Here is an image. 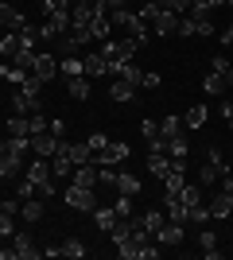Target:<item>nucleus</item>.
<instances>
[{
  "label": "nucleus",
  "instance_id": "1",
  "mask_svg": "<svg viewBox=\"0 0 233 260\" xmlns=\"http://www.w3.org/2000/svg\"><path fill=\"white\" fill-rule=\"evenodd\" d=\"M66 206H70V210H86V214H93V206H97L93 186H78V183H70V186H66Z\"/></svg>",
  "mask_w": 233,
  "mask_h": 260
},
{
  "label": "nucleus",
  "instance_id": "2",
  "mask_svg": "<svg viewBox=\"0 0 233 260\" xmlns=\"http://www.w3.org/2000/svg\"><path fill=\"white\" fill-rule=\"evenodd\" d=\"M128 155H132V152H128V144H124V140H109L97 155H93V163H97V167H113V163H124Z\"/></svg>",
  "mask_w": 233,
  "mask_h": 260
},
{
  "label": "nucleus",
  "instance_id": "3",
  "mask_svg": "<svg viewBox=\"0 0 233 260\" xmlns=\"http://www.w3.org/2000/svg\"><path fill=\"white\" fill-rule=\"evenodd\" d=\"M31 74L39 78V82H51V78L58 74V62L51 51H35V62H31Z\"/></svg>",
  "mask_w": 233,
  "mask_h": 260
},
{
  "label": "nucleus",
  "instance_id": "4",
  "mask_svg": "<svg viewBox=\"0 0 233 260\" xmlns=\"http://www.w3.org/2000/svg\"><path fill=\"white\" fill-rule=\"evenodd\" d=\"M20 163H23V155H16L8 148V140L0 144V179H16L20 175Z\"/></svg>",
  "mask_w": 233,
  "mask_h": 260
},
{
  "label": "nucleus",
  "instance_id": "5",
  "mask_svg": "<svg viewBox=\"0 0 233 260\" xmlns=\"http://www.w3.org/2000/svg\"><path fill=\"white\" fill-rule=\"evenodd\" d=\"M62 140H66V136H62ZM62 140H58L55 132L47 128V132H39V136H31V152H35V155H47V159H51V155L58 152V144H62Z\"/></svg>",
  "mask_w": 233,
  "mask_h": 260
},
{
  "label": "nucleus",
  "instance_id": "6",
  "mask_svg": "<svg viewBox=\"0 0 233 260\" xmlns=\"http://www.w3.org/2000/svg\"><path fill=\"white\" fill-rule=\"evenodd\" d=\"M148 27H152L155 35H175V27H179V16L175 12H167V8H159L152 16V20H148Z\"/></svg>",
  "mask_w": 233,
  "mask_h": 260
},
{
  "label": "nucleus",
  "instance_id": "7",
  "mask_svg": "<svg viewBox=\"0 0 233 260\" xmlns=\"http://www.w3.org/2000/svg\"><path fill=\"white\" fill-rule=\"evenodd\" d=\"M12 249H16V260H35L43 256V249H35V241L27 233H12Z\"/></svg>",
  "mask_w": 233,
  "mask_h": 260
},
{
  "label": "nucleus",
  "instance_id": "8",
  "mask_svg": "<svg viewBox=\"0 0 233 260\" xmlns=\"http://www.w3.org/2000/svg\"><path fill=\"white\" fill-rule=\"evenodd\" d=\"M23 179H31L35 186L51 183V179H55V171H51V163H47V155H39L35 163H27V175H23Z\"/></svg>",
  "mask_w": 233,
  "mask_h": 260
},
{
  "label": "nucleus",
  "instance_id": "9",
  "mask_svg": "<svg viewBox=\"0 0 233 260\" xmlns=\"http://www.w3.org/2000/svg\"><path fill=\"white\" fill-rule=\"evenodd\" d=\"M82 70H86V78H101V74H109V62H105V54L93 51L82 58Z\"/></svg>",
  "mask_w": 233,
  "mask_h": 260
},
{
  "label": "nucleus",
  "instance_id": "10",
  "mask_svg": "<svg viewBox=\"0 0 233 260\" xmlns=\"http://www.w3.org/2000/svg\"><path fill=\"white\" fill-rule=\"evenodd\" d=\"M58 152H66L70 159H74V167H78V163H89V159H93V152H89V144H86V140H82V144L62 140V144H58Z\"/></svg>",
  "mask_w": 233,
  "mask_h": 260
},
{
  "label": "nucleus",
  "instance_id": "11",
  "mask_svg": "<svg viewBox=\"0 0 233 260\" xmlns=\"http://www.w3.org/2000/svg\"><path fill=\"white\" fill-rule=\"evenodd\" d=\"M155 237H159V245H183V221H163Z\"/></svg>",
  "mask_w": 233,
  "mask_h": 260
},
{
  "label": "nucleus",
  "instance_id": "12",
  "mask_svg": "<svg viewBox=\"0 0 233 260\" xmlns=\"http://www.w3.org/2000/svg\"><path fill=\"white\" fill-rule=\"evenodd\" d=\"M113 190H117V194H132V198H136L144 186H140V179H136V175L121 171V175H117V183H113Z\"/></svg>",
  "mask_w": 233,
  "mask_h": 260
},
{
  "label": "nucleus",
  "instance_id": "13",
  "mask_svg": "<svg viewBox=\"0 0 233 260\" xmlns=\"http://www.w3.org/2000/svg\"><path fill=\"white\" fill-rule=\"evenodd\" d=\"M51 171H55V179H70L74 175V159L66 152H55L51 155Z\"/></svg>",
  "mask_w": 233,
  "mask_h": 260
},
{
  "label": "nucleus",
  "instance_id": "14",
  "mask_svg": "<svg viewBox=\"0 0 233 260\" xmlns=\"http://www.w3.org/2000/svg\"><path fill=\"white\" fill-rule=\"evenodd\" d=\"M187 152H190V140H187V136H183V132L167 140V155H171V159H175V163H183V159H187Z\"/></svg>",
  "mask_w": 233,
  "mask_h": 260
},
{
  "label": "nucleus",
  "instance_id": "15",
  "mask_svg": "<svg viewBox=\"0 0 233 260\" xmlns=\"http://www.w3.org/2000/svg\"><path fill=\"white\" fill-rule=\"evenodd\" d=\"M225 175H229V171H225V167H214L210 159H206V163H202V167H198V179H202V183H206V186H218V183H222V179H225Z\"/></svg>",
  "mask_w": 233,
  "mask_h": 260
},
{
  "label": "nucleus",
  "instance_id": "16",
  "mask_svg": "<svg viewBox=\"0 0 233 260\" xmlns=\"http://www.w3.org/2000/svg\"><path fill=\"white\" fill-rule=\"evenodd\" d=\"M43 202H47V198H23V202H20L23 221H39V217H43Z\"/></svg>",
  "mask_w": 233,
  "mask_h": 260
},
{
  "label": "nucleus",
  "instance_id": "17",
  "mask_svg": "<svg viewBox=\"0 0 233 260\" xmlns=\"http://www.w3.org/2000/svg\"><path fill=\"white\" fill-rule=\"evenodd\" d=\"M229 210H233V194L218 190V194L210 198V214H214V217H229Z\"/></svg>",
  "mask_w": 233,
  "mask_h": 260
},
{
  "label": "nucleus",
  "instance_id": "18",
  "mask_svg": "<svg viewBox=\"0 0 233 260\" xmlns=\"http://www.w3.org/2000/svg\"><path fill=\"white\" fill-rule=\"evenodd\" d=\"M109 93H113V101H121V105H124V101L136 98V86H132V82H124V78H113V89H109Z\"/></svg>",
  "mask_w": 233,
  "mask_h": 260
},
{
  "label": "nucleus",
  "instance_id": "19",
  "mask_svg": "<svg viewBox=\"0 0 233 260\" xmlns=\"http://www.w3.org/2000/svg\"><path fill=\"white\" fill-rule=\"evenodd\" d=\"M66 93H70V98H78V101H86V98H89V82H86V74L66 78Z\"/></svg>",
  "mask_w": 233,
  "mask_h": 260
},
{
  "label": "nucleus",
  "instance_id": "20",
  "mask_svg": "<svg viewBox=\"0 0 233 260\" xmlns=\"http://www.w3.org/2000/svg\"><path fill=\"white\" fill-rule=\"evenodd\" d=\"M93 221H97V229L109 233V229L117 225V210H113V206H93Z\"/></svg>",
  "mask_w": 233,
  "mask_h": 260
},
{
  "label": "nucleus",
  "instance_id": "21",
  "mask_svg": "<svg viewBox=\"0 0 233 260\" xmlns=\"http://www.w3.org/2000/svg\"><path fill=\"white\" fill-rule=\"evenodd\" d=\"M58 74H62V78L86 74V70H82V58H78V54H62V58H58Z\"/></svg>",
  "mask_w": 233,
  "mask_h": 260
},
{
  "label": "nucleus",
  "instance_id": "22",
  "mask_svg": "<svg viewBox=\"0 0 233 260\" xmlns=\"http://www.w3.org/2000/svg\"><path fill=\"white\" fill-rule=\"evenodd\" d=\"M16 51H20V31H8L4 39H0V58H4V62H12V58H16Z\"/></svg>",
  "mask_w": 233,
  "mask_h": 260
},
{
  "label": "nucleus",
  "instance_id": "23",
  "mask_svg": "<svg viewBox=\"0 0 233 260\" xmlns=\"http://www.w3.org/2000/svg\"><path fill=\"white\" fill-rule=\"evenodd\" d=\"M136 221H140V225H144L148 233H152V237H155V233H159V225H163V221H167V214H159V210H148V214H140V217H136Z\"/></svg>",
  "mask_w": 233,
  "mask_h": 260
},
{
  "label": "nucleus",
  "instance_id": "24",
  "mask_svg": "<svg viewBox=\"0 0 233 260\" xmlns=\"http://www.w3.org/2000/svg\"><path fill=\"white\" fill-rule=\"evenodd\" d=\"M148 171H152L155 179L163 183V179H167V171H171V155H152V159H148Z\"/></svg>",
  "mask_w": 233,
  "mask_h": 260
},
{
  "label": "nucleus",
  "instance_id": "25",
  "mask_svg": "<svg viewBox=\"0 0 233 260\" xmlns=\"http://www.w3.org/2000/svg\"><path fill=\"white\" fill-rule=\"evenodd\" d=\"M206 117H210V113H206V105H190L187 117H183V124H187V128H202V124H206Z\"/></svg>",
  "mask_w": 233,
  "mask_h": 260
},
{
  "label": "nucleus",
  "instance_id": "26",
  "mask_svg": "<svg viewBox=\"0 0 233 260\" xmlns=\"http://www.w3.org/2000/svg\"><path fill=\"white\" fill-rule=\"evenodd\" d=\"M117 78H124V82H132V86L140 89V82H144V70H140L136 62H124L121 70H117Z\"/></svg>",
  "mask_w": 233,
  "mask_h": 260
},
{
  "label": "nucleus",
  "instance_id": "27",
  "mask_svg": "<svg viewBox=\"0 0 233 260\" xmlns=\"http://www.w3.org/2000/svg\"><path fill=\"white\" fill-rule=\"evenodd\" d=\"M58 252H62V256H74V260H82V256H86V245H82L78 237H66L62 245H58Z\"/></svg>",
  "mask_w": 233,
  "mask_h": 260
},
{
  "label": "nucleus",
  "instance_id": "28",
  "mask_svg": "<svg viewBox=\"0 0 233 260\" xmlns=\"http://www.w3.org/2000/svg\"><path fill=\"white\" fill-rule=\"evenodd\" d=\"M179 202H183V210L198 206V202H202V190H198V186H187V183H183V190H179Z\"/></svg>",
  "mask_w": 233,
  "mask_h": 260
},
{
  "label": "nucleus",
  "instance_id": "29",
  "mask_svg": "<svg viewBox=\"0 0 233 260\" xmlns=\"http://www.w3.org/2000/svg\"><path fill=\"white\" fill-rule=\"evenodd\" d=\"M47 124H51V120L43 117V109H39V113H27V136H39V132H47Z\"/></svg>",
  "mask_w": 233,
  "mask_h": 260
},
{
  "label": "nucleus",
  "instance_id": "30",
  "mask_svg": "<svg viewBox=\"0 0 233 260\" xmlns=\"http://www.w3.org/2000/svg\"><path fill=\"white\" fill-rule=\"evenodd\" d=\"M0 78H8V82L23 86V78H27V70H20V66H12V62H0Z\"/></svg>",
  "mask_w": 233,
  "mask_h": 260
},
{
  "label": "nucleus",
  "instance_id": "31",
  "mask_svg": "<svg viewBox=\"0 0 233 260\" xmlns=\"http://www.w3.org/2000/svg\"><path fill=\"white\" fill-rule=\"evenodd\" d=\"M179 124H183V120H179V117H163V120H159V136H163V140H171V136H179V132H183V128H179Z\"/></svg>",
  "mask_w": 233,
  "mask_h": 260
},
{
  "label": "nucleus",
  "instance_id": "32",
  "mask_svg": "<svg viewBox=\"0 0 233 260\" xmlns=\"http://www.w3.org/2000/svg\"><path fill=\"white\" fill-rule=\"evenodd\" d=\"M113 210H117V217H132V194H117Z\"/></svg>",
  "mask_w": 233,
  "mask_h": 260
},
{
  "label": "nucleus",
  "instance_id": "33",
  "mask_svg": "<svg viewBox=\"0 0 233 260\" xmlns=\"http://www.w3.org/2000/svg\"><path fill=\"white\" fill-rule=\"evenodd\" d=\"M187 221H194V225H206V221H210V210L198 202V206H190V210H187Z\"/></svg>",
  "mask_w": 233,
  "mask_h": 260
},
{
  "label": "nucleus",
  "instance_id": "34",
  "mask_svg": "<svg viewBox=\"0 0 233 260\" xmlns=\"http://www.w3.org/2000/svg\"><path fill=\"white\" fill-rule=\"evenodd\" d=\"M8 136H27V117H20V113H16V117L8 120Z\"/></svg>",
  "mask_w": 233,
  "mask_h": 260
},
{
  "label": "nucleus",
  "instance_id": "35",
  "mask_svg": "<svg viewBox=\"0 0 233 260\" xmlns=\"http://www.w3.org/2000/svg\"><path fill=\"white\" fill-rule=\"evenodd\" d=\"M86 144H89V152L97 155L101 148H105V144H109V136H105V132H89V136H86Z\"/></svg>",
  "mask_w": 233,
  "mask_h": 260
},
{
  "label": "nucleus",
  "instance_id": "36",
  "mask_svg": "<svg viewBox=\"0 0 233 260\" xmlns=\"http://www.w3.org/2000/svg\"><path fill=\"white\" fill-rule=\"evenodd\" d=\"M16 214H8V210H0V237H12L16 233V221H12Z\"/></svg>",
  "mask_w": 233,
  "mask_h": 260
},
{
  "label": "nucleus",
  "instance_id": "37",
  "mask_svg": "<svg viewBox=\"0 0 233 260\" xmlns=\"http://www.w3.org/2000/svg\"><path fill=\"white\" fill-rule=\"evenodd\" d=\"M159 4H163L167 12H175V16H187L190 12V0H159Z\"/></svg>",
  "mask_w": 233,
  "mask_h": 260
},
{
  "label": "nucleus",
  "instance_id": "38",
  "mask_svg": "<svg viewBox=\"0 0 233 260\" xmlns=\"http://www.w3.org/2000/svg\"><path fill=\"white\" fill-rule=\"evenodd\" d=\"M35 194H39V186H35L31 179H23V183L16 186V198H20V202H23V198H35Z\"/></svg>",
  "mask_w": 233,
  "mask_h": 260
},
{
  "label": "nucleus",
  "instance_id": "39",
  "mask_svg": "<svg viewBox=\"0 0 233 260\" xmlns=\"http://www.w3.org/2000/svg\"><path fill=\"white\" fill-rule=\"evenodd\" d=\"M12 20H16V8L8 0H0V27H12Z\"/></svg>",
  "mask_w": 233,
  "mask_h": 260
},
{
  "label": "nucleus",
  "instance_id": "40",
  "mask_svg": "<svg viewBox=\"0 0 233 260\" xmlns=\"http://www.w3.org/2000/svg\"><path fill=\"white\" fill-rule=\"evenodd\" d=\"M198 245H202V252L218 249V237H214V229H202V233H198Z\"/></svg>",
  "mask_w": 233,
  "mask_h": 260
},
{
  "label": "nucleus",
  "instance_id": "41",
  "mask_svg": "<svg viewBox=\"0 0 233 260\" xmlns=\"http://www.w3.org/2000/svg\"><path fill=\"white\" fill-rule=\"evenodd\" d=\"M97 183L101 186H113V183H117V171H113V167H97Z\"/></svg>",
  "mask_w": 233,
  "mask_h": 260
},
{
  "label": "nucleus",
  "instance_id": "42",
  "mask_svg": "<svg viewBox=\"0 0 233 260\" xmlns=\"http://www.w3.org/2000/svg\"><path fill=\"white\" fill-rule=\"evenodd\" d=\"M140 132H144V140H155V136H159V120H144Z\"/></svg>",
  "mask_w": 233,
  "mask_h": 260
},
{
  "label": "nucleus",
  "instance_id": "43",
  "mask_svg": "<svg viewBox=\"0 0 233 260\" xmlns=\"http://www.w3.org/2000/svg\"><path fill=\"white\" fill-rule=\"evenodd\" d=\"M47 128H51V132L58 136V140H62V136H66V120H62V117H55L51 124H47Z\"/></svg>",
  "mask_w": 233,
  "mask_h": 260
},
{
  "label": "nucleus",
  "instance_id": "44",
  "mask_svg": "<svg viewBox=\"0 0 233 260\" xmlns=\"http://www.w3.org/2000/svg\"><path fill=\"white\" fill-rule=\"evenodd\" d=\"M159 82H163V78H159V74H152V70H144V82H140V86H144V89H155V86H159Z\"/></svg>",
  "mask_w": 233,
  "mask_h": 260
},
{
  "label": "nucleus",
  "instance_id": "45",
  "mask_svg": "<svg viewBox=\"0 0 233 260\" xmlns=\"http://www.w3.org/2000/svg\"><path fill=\"white\" fill-rule=\"evenodd\" d=\"M222 117L229 120V132H233V101L229 98H222Z\"/></svg>",
  "mask_w": 233,
  "mask_h": 260
},
{
  "label": "nucleus",
  "instance_id": "46",
  "mask_svg": "<svg viewBox=\"0 0 233 260\" xmlns=\"http://www.w3.org/2000/svg\"><path fill=\"white\" fill-rule=\"evenodd\" d=\"M222 190H225V194H233V171H229V175L222 179Z\"/></svg>",
  "mask_w": 233,
  "mask_h": 260
},
{
  "label": "nucleus",
  "instance_id": "47",
  "mask_svg": "<svg viewBox=\"0 0 233 260\" xmlns=\"http://www.w3.org/2000/svg\"><path fill=\"white\" fill-rule=\"evenodd\" d=\"M233 43V27H225V31H222V47H229Z\"/></svg>",
  "mask_w": 233,
  "mask_h": 260
},
{
  "label": "nucleus",
  "instance_id": "48",
  "mask_svg": "<svg viewBox=\"0 0 233 260\" xmlns=\"http://www.w3.org/2000/svg\"><path fill=\"white\" fill-rule=\"evenodd\" d=\"M218 4H233V0H218Z\"/></svg>",
  "mask_w": 233,
  "mask_h": 260
},
{
  "label": "nucleus",
  "instance_id": "49",
  "mask_svg": "<svg viewBox=\"0 0 233 260\" xmlns=\"http://www.w3.org/2000/svg\"><path fill=\"white\" fill-rule=\"evenodd\" d=\"M214 8H218V0H214Z\"/></svg>",
  "mask_w": 233,
  "mask_h": 260
},
{
  "label": "nucleus",
  "instance_id": "50",
  "mask_svg": "<svg viewBox=\"0 0 233 260\" xmlns=\"http://www.w3.org/2000/svg\"><path fill=\"white\" fill-rule=\"evenodd\" d=\"M229 217H233V210H229Z\"/></svg>",
  "mask_w": 233,
  "mask_h": 260
}]
</instances>
